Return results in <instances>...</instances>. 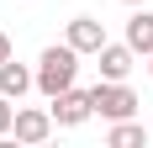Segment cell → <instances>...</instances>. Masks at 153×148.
<instances>
[{
    "label": "cell",
    "mask_w": 153,
    "mask_h": 148,
    "mask_svg": "<svg viewBox=\"0 0 153 148\" xmlns=\"http://www.w3.org/2000/svg\"><path fill=\"white\" fill-rule=\"evenodd\" d=\"M74 74H79V48H69V43L42 48V58H37V90H42L48 101L74 85Z\"/></svg>",
    "instance_id": "6da1fadb"
},
{
    "label": "cell",
    "mask_w": 153,
    "mask_h": 148,
    "mask_svg": "<svg viewBox=\"0 0 153 148\" xmlns=\"http://www.w3.org/2000/svg\"><path fill=\"white\" fill-rule=\"evenodd\" d=\"M90 101H95V117H106V122H127V117H137V106H143L127 90V79H100L90 90Z\"/></svg>",
    "instance_id": "7a4b0ae2"
},
{
    "label": "cell",
    "mask_w": 153,
    "mask_h": 148,
    "mask_svg": "<svg viewBox=\"0 0 153 148\" xmlns=\"http://www.w3.org/2000/svg\"><path fill=\"white\" fill-rule=\"evenodd\" d=\"M48 111H53V122H58V127H79V122H90L95 117V101H90V90H58V95H53V106H48Z\"/></svg>",
    "instance_id": "3957f363"
},
{
    "label": "cell",
    "mask_w": 153,
    "mask_h": 148,
    "mask_svg": "<svg viewBox=\"0 0 153 148\" xmlns=\"http://www.w3.org/2000/svg\"><path fill=\"white\" fill-rule=\"evenodd\" d=\"M53 111H32V106H16V122H11V132H16V143H48L53 138Z\"/></svg>",
    "instance_id": "277c9868"
},
{
    "label": "cell",
    "mask_w": 153,
    "mask_h": 148,
    "mask_svg": "<svg viewBox=\"0 0 153 148\" xmlns=\"http://www.w3.org/2000/svg\"><path fill=\"white\" fill-rule=\"evenodd\" d=\"M63 43L79 48V53H100V48H106V21H95V16H74L69 32H63Z\"/></svg>",
    "instance_id": "5b68a950"
},
{
    "label": "cell",
    "mask_w": 153,
    "mask_h": 148,
    "mask_svg": "<svg viewBox=\"0 0 153 148\" xmlns=\"http://www.w3.org/2000/svg\"><path fill=\"white\" fill-rule=\"evenodd\" d=\"M95 58H100V79H127V74H132V64H137V53H132L127 43H106Z\"/></svg>",
    "instance_id": "8992f818"
},
{
    "label": "cell",
    "mask_w": 153,
    "mask_h": 148,
    "mask_svg": "<svg viewBox=\"0 0 153 148\" xmlns=\"http://www.w3.org/2000/svg\"><path fill=\"white\" fill-rule=\"evenodd\" d=\"M32 85H37V74H32L27 64H16V58H5V64H0V95L21 101V95H27Z\"/></svg>",
    "instance_id": "52a82bcc"
},
{
    "label": "cell",
    "mask_w": 153,
    "mask_h": 148,
    "mask_svg": "<svg viewBox=\"0 0 153 148\" xmlns=\"http://www.w3.org/2000/svg\"><path fill=\"white\" fill-rule=\"evenodd\" d=\"M127 48H132V53H143V58L153 53V16L143 11V5L132 11V21H127Z\"/></svg>",
    "instance_id": "ba28073f"
},
{
    "label": "cell",
    "mask_w": 153,
    "mask_h": 148,
    "mask_svg": "<svg viewBox=\"0 0 153 148\" xmlns=\"http://www.w3.org/2000/svg\"><path fill=\"white\" fill-rule=\"evenodd\" d=\"M106 143L111 148H148V127H143V122H111V132H106Z\"/></svg>",
    "instance_id": "9c48e42d"
},
{
    "label": "cell",
    "mask_w": 153,
    "mask_h": 148,
    "mask_svg": "<svg viewBox=\"0 0 153 148\" xmlns=\"http://www.w3.org/2000/svg\"><path fill=\"white\" fill-rule=\"evenodd\" d=\"M11 122H16V101H11V95H0V138L11 132Z\"/></svg>",
    "instance_id": "30bf717a"
},
{
    "label": "cell",
    "mask_w": 153,
    "mask_h": 148,
    "mask_svg": "<svg viewBox=\"0 0 153 148\" xmlns=\"http://www.w3.org/2000/svg\"><path fill=\"white\" fill-rule=\"evenodd\" d=\"M11 58V37H5V32H0V64Z\"/></svg>",
    "instance_id": "8fae6325"
},
{
    "label": "cell",
    "mask_w": 153,
    "mask_h": 148,
    "mask_svg": "<svg viewBox=\"0 0 153 148\" xmlns=\"http://www.w3.org/2000/svg\"><path fill=\"white\" fill-rule=\"evenodd\" d=\"M148 74H153V53H148Z\"/></svg>",
    "instance_id": "7c38bea8"
},
{
    "label": "cell",
    "mask_w": 153,
    "mask_h": 148,
    "mask_svg": "<svg viewBox=\"0 0 153 148\" xmlns=\"http://www.w3.org/2000/svg\"><path fill=\"white\" fill-rule=\"evenodd\" d=\"M127 5H143V0H127Z\"/></svg>",
    "instance_id": "4fadbf2b"
}]
</instances>
